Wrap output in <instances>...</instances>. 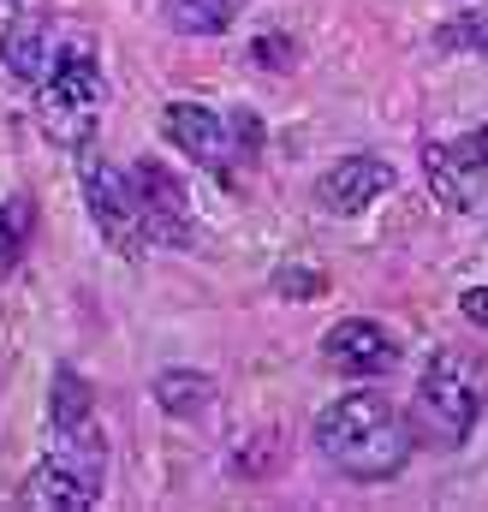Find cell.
<instances>
[{
  "mask_svg": "<svg viewBox=\"0 0 488 512\" xmlns=\"http://www.w3.org/2000/svg\"><path fill=\"white\" fill-rule=\"evenodd\" d=\"M316 453L340 477H352V483H393L411 465L417 441L405 429V411L381 387H352L334 405H322V417H316Z\"/></svg>",
  "mask_w": 488,
  "mask_h": 512,
  "instance_id": "6da1fadb",
  "label": "cell"
},
{
  "mask_svg": "<svg viewBox=\"0 0 488 512\" xmlns=\"http://www.w3.org/2000/svg\"><path fill=\"white\" fill-rule=\"evenodd\" d=\"M483 405H488V358L471 352V346H447L417 376V393L405 405V429L429 453H459L471 441Z\"/></svg>",
  "mask_w": 488,
  "mask_h": 512,
  "instance_id": "7a4b0ae2",
  "label": "cell"
},
{
  "mask_svg": "<svg viewBox=\"0 0 488 512\" xmlns=\"http://www.w3.org/2000/svg\"><path fill=\"white\" fill-rule=\"evenodd\" d=\"M102 489H108V435L102 423H84L54 435V453L18 483L12 501L30 512H90L102 507Z\"/></svg>",
  "mask_w": 488,
  "mask_h": 512,
  "instance_id": "3957f363",
  "label": "cell"
},
{
  "mask_svg": "<svg viewBox=\"0 0 488 512\" xmlns=\"http://www.w3.org/2000/svg\"><path fill=\"white\" fill-rule=\"evenodd\" d=\"M102 102H108V84H102V66L90 48H66L48 60V72L36 78V126L42 137L78 149L90 143L102 126Z\"/></svg>",
  "mask_w": 488,
  "mask_h": 512,
  "instance_id": "277c9868",
  "label": "cell"
},
{
  "mask_svg": "<svg viewBox=\"0 0 488 512\" xmlns=\"http://www.w3.org/2000/svg\"><path fill=\"white\" fill-rule=\"evenodd\" d=\"M72 155H78L84 209H90V221H96L102 245H114L125 262H137V256H143V227H137V203H131L125 173L108 161V155H102V149H96V137H90V143H78Z\"/></svg>",
  "mask_w": 488,
  "mask_h": 512,
  "instance_id": "5b68a950",
  "label": "cell"
},
{
  "mask_svg": "<svg viewBox=\"0 0 488 512\" xmlns=\"http://www.w3.org/2000/svg\"><path fill=\"white\" fill-rule=\"evenodd\" d=\"M125 185H131V203H137V227H143V245H167V251H191L197 245V221H191V197L179 185L173 167L161 161H131L125 167Z\"/></svg>",
  "mask_w": 488,
  "mask_h": 512,
  "instance_id": "8992f818",
  "label": "cell"
},
{
  "mask_svg": "<svg viewBox=\"0 0 488 512\" xmlns=\"http://www.w3.org/2000/svg\"><path fill=\"white\" fill-rule=\"evenodd\" d=\"M161 131H167V143L185 149L203 173H215L221 185H239L244 155H239V137L227 126V114H215V108H203V102H167Z\"/></svg>",
  "mask_w": 488,
  "mask_h": 512,
  "instance_id": "52a82bcc",
  "label": "cell"
},
{
  "mask_svg": "<svg viewBox=\"0 0 488 512\" xmlns=\"http://www.w3.org/2000/svg\"><path fill=\"white\" fill-rule=\"evenodd\" d=\"M54 60V12L48 0H0V66L36 84Z\"/></svg>",
  "mask_w": 488,
  "mask_h": 512,
  "instance_id": "ba28073f",
  "label": "cell"
},
{
  "mask_svg": "<svg viewBox=\"0 0 488 512\" xmlns=\"http://www.w3.org/2000/svg\"><path fill=\"white\" fill-rule=\"evenodd\" d=\"M393 191V161L381 155H340L322 179H316V209L322 215H364L375 197Z\"/></svg>",
  "mask_w": 488,
  "mask_h": 512,
  "instance_id": "9c48e42d",
  "label": "cell"
},
{
  "mask_svg": "<svg viewBox=\"0 0 488 512\" xmlns=\"http://www.w3.org/2000/svg\"><path fill=\"white\" fill-rule=\"evenodd\" d=\"M393 358H399V340L375 316H340L322 334V364L340 376H381V370H393Z\"/></svg>",
  "mask_w": 488,
  "mask_h": 512,
  "instance_id": "30bf717a",
  "label": "cell"
},
{
  "mask_svg": "<svg viewBox=\"0 0 488 512\" xmlns=\"http://www.w3.org/2000/svg\"><path fill=\"white\" fill-rule=\"evenodd\" d=\"M84 423H96V393L84 382V370L54 364V376H48V435L84 429Z\"/></svg>",
  "mask_w": 488,
  "mask_h": 512,
  "instance_id": "8fae6325",
  "label": "cell"
},
{
  "mask_svg": "<svg viewBox=\"0 0 488 512\" xmlns=\"http://www.w3.org/2000/svg\"><path fill=\"white\" fill-rule=\"evenodd\" d=\"M149 393H155V405H161L167 417L197 423V417L215 405V376H203V370H161Z\"/></svg>",
  "mask_w": 488,
  "mask_h": 512,
  "instance_id": "7c38bea8",
  "label": "cell"
},
{
  "mask_svg": "<svg viewBox=\"0 0 488 512\" xmlns=\"http://www.w3.org/2000/svg\"><path fill=\"white\" fill-rule=\"evenodd\" d=\"M244 0H161V18L179 30V36H221L233 30Z\"/></svg>",
  "mask_w": 488,
  "mask_h": 512,
  "instance_id": "4fadbf2b",
  "label": "cell"
},
{
  "mask_svg": "<svg viewBox=\"0 0 488 512\" xmlns=\"http://www.w3.org/2000/svg\"><path fill=\"white\" fill-rule=\"evenodd\" d=\"M30 239H36V197H30V191H12V197L0 203V280L24 262Z\"/></svg>",
  "mask_w": 488,
  "mask_h": 512,
  "instance_id": "5bb4252c",
  "label": "cell"
},
{
  "mask_svg": "<svg viewBox=\"0 0 488 512\" xmlns=\"http://www.w3.org/2000/svg\"><path fill=\"white\" fill-rule=\"evenodd\" d=\"M423 167H429V185H435V197H441L447 209H471V197H477V179H483V173L459 167L447 143H429V149H423Z\"/></svg>",
  "mask_w": 488,
  "mask_h": 512,
  "instance_id": "9a60e30c",
  "label": "cell"
},
{
  "mask_svg": "<svg viewBox=\"0 0 488 512\" xmlns=\"http://www.w3.org/2000/svg\"><path fill=\"white\" fill-rule=\"evenodd\" d=\"M435 48H441V54H483L488 48V6L447 18V24L435 30Z\"/></svg>",
  "mask_w": 488,
  "mask_h": 512,
  "instance_id": "2e32d148",
  "label": "cell"
},
{
  "mask_svg": "<svg viewBox=\"0 0 488 512\" xmlns=\"http://www.w3.org/2000/svg\"><path fill=\"white\" fill-rule=\"evenodd\" d=\"M274 292H280V298H304V304H310V298H322V292H328V274H322V268H304V262H286V268H274Z\"/></svg>",
  "mask_w": 488,
  "mask_h": 512,
  "instance_id": "e0dca14e",
  "label": "cell"
},
{
  "mask_svg": "<svg viewBox=\"0 0 488 512\" xmlns=\"http://www.w3.org/2000/svg\"><path fill=\"white\" fill-rule=\"evenodd\" d=\"M250 60L262 66V72H292V60H298V48L280 36V30H262L256 42H250Z\"/></svg>",
  "mask_w": 488,
  "mask_h": 512,
  "instance_id": "ac0fdd59",
  "label": "cell"
},
{
  "mask_svg": "<svg viewBox=\"0 0 488 512\" xmlns=\"http://www.w3.org/2000/svg\"><path fill=\"white\" fill-rule=\"evenodd\" d=\"M447 149H453V161H459V167H471V173H488V126L465 131V137H453Z\"/></svg>",
  "mask_w": 488,
  "mask_h": 512,
  "instance_id": "d6986e66",
  "label": "cell"
},
{
  "mask_svg": "<svg viewBox=\"0 0 488 512\" xmlns=\"http://www.w3.org/2000/svg\"><path fill=\"white\" fill-rule=\"evenodd\" d=\"M227 126H233V137H239V155H244V167H250V161L262 155V120H256L250 108H233V114H227Z\"/></svg>",
  "mask_w": 488,
  "mask_h": 512,
  "instance_id": "ffe728a7",
  "label": "cell"
},
{
  "mask_svg": "<svg viewBox=\"0 0 488 512\" xmlns=\"http://www.w3.org/2000/svg\"><path fill=\"white\" fill-rule=\"evenodd\" d=\"M459 310H465L471 328H488V286H465L459 292Z\"/></svg>",
  "mask_w": 488,
  "mask_h": 512,
  "instance_id": "44dd1931",
  "label": "cell"
},
{
  "mask_svg": "<svg viewBox=\"0 0 488 512\" xmlns=\"http://www.w3.org/2000/svg\"><path fill=\"white\" fill-rule=\"evenodd\" d=\"M477 60H483V66H488V48H483V54H477Z\"/></svg>",
  "mask_w": 488,
  "mask_h": 512,
  "instance_id": "7402d4cb",
  "label": "cell"
}]
</instances>
